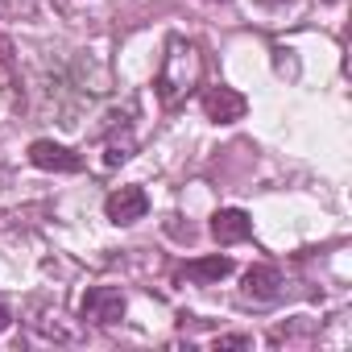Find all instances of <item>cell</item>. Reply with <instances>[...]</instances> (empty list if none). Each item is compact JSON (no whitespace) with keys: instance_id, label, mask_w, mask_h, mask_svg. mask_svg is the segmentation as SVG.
Returning a JSON list of instances; mask_svg holds the SVG:
<instances>
[{"instance_id":"cell-1","label":"cell","mask_w":352,"mask_h":352,"mask_svg":"<svg viewBox=\"0 0 352 352\" xmlns=\"http://www.w3.org/2000/svg\"><path fill=\"white\" fill-rule=\"evenodd\" d=\"M204 79V54L195 42L187 38H170L166 54H162V71L153 79V91L162 100V108H179Z\"/></svg>"},{"instance_id":"cell-2","label":"cell","mask_w":352,"mask_h":352,"mask_svg":"<svg viewBox=\"0 0 352 352\" xmlns=\"http://www.w3.org/2000/svg\"><path fill=\"white\" fill-rule=\"evenodd\" d=\"M124 307L129 302H124V294L116 286H91L83 294V302H79V319L96 323V327H112V323L124 319Z\"/></svg>"},{"instance_id":"cell-8","label":"cell","mask_w":352,"mask_h":352,"mask_svg":"<svg viewBox=\"0 0 352 352\" xmlns=\"http://www.w3.org/2000/svg\"><path fill=\"white\" fill-rule=\"evenodd\" d=\"M183 274H187L191 282H224V278L232 274V257H220V253H212V257H199V261H191Z\"/></svg>"},{"instance_id":"cell-4","label":"cell","mask_w":352,"mask_h":352,"mask_svg":"<svg viewBox=\"0 0 352 352\" xmlns=\"http://www.w3.org/2000/svg\"><path fill=\"white\" fill-rule=\"evenodd\" d=\"M30 162H34L38 170H54V174H75V170H83V157H79L75 149L50 141V137H42V141L30 145Z\"/></svg>"},{"instance_id":"cell-7","label":"cell","mask_w":352,"mask_h":352,"mask_svg":"<svg viewBox=\"0 0 352 352\" xmlns=\"http://www.w3.org/2000/svg\"><path fill=\"white\" fill-rule=\"evenodd\" d=\"M212 236H216L220 245H241V241H249V236H253L249 212H241V208H220V212L212 216Z\"/></svg>"},{"instance_id":"cell-13","label":"cell","mask_w":352,"mask_h":352,"mask_svg":"<svg viewBox=\"0 0 352 352\" xmlns=\"http://www.w3.org/2000/svg\"><path fill=\"white\" fill-rule=\"evenodd\" d=\"M212 5H228V0H212Z\"/></svg>"},{"instance_id":"cell-11","label":"cell","mask_w":352,"mask_h":352,"mask_svg":"<svg viewBox=\"0 0 352 352\" xmlns=\"http://www.w3.org/2000/svg\"><path fill=\"white\" fill-rule=\"evenodd\" d=\"M9 323H13V315H9V307L0 302V331H9Z\"/></svg>"},{"instance_id":"cell-5","label":"cell","mask_w":352,"mask_h":352,"mask_svg":"<svg viewBox=\"0 0 352 352\" xmlns=\"http://www.w3.org/2000/svg\"><path fill=\"white\" fill-rule=\"evenodd\" d=\"M241 286H245V298H253V302H278L286 290V278L278 265H249Z\"/></svg>"},{"instance_id":"cell-10","label":"cell","mask_w":352,"mask_h":352,"mask_svg":"<svg viewBox=\"0 0 352 352\" xmlns=\"http://www.w3.org/2000/svg\"><path fill=\"white\" fill-rule=\"evenodd\" d=\"M216 348H253V340L249 336H220Z\"/></svg>"},{"instance_id":"cell-3","label":"cell","mask_w":352,"mask_h":352,"mask_svg":"<svg viewBox=\"0 0 352 352\" xmlns=\"http://www.w3.org/2000/svg\"><path fill=\"white\" fill-rule=\"evenodd\" d=\"M204 112H208V120H216V124H236L245 112H249V100L236 91V87H208L204 91Z\"/></svg>"},{"instance_id":"cell-9","label":"cell","mask_w":352,"mask_h":352,"mask_svg":"<svg viewBox=\"0 0 352 352\" xmlns=\"http://www.w3.org/2000/svg\"><path fill=\"white\" fill-rule=\"evenodd\" d=\"M129 157H133V141L124 137V141H112V145H108L104 166H120V162H129Z\"/></svg>"},{"instance_id":"cell-12","label":"cell","mask_w":352,"mask_h":352,"mask_svg":"<svg viewBox=\"0 0 352 352\" xmlns=\"http://www.w3.org/2000/svg\"><path fill=\"white\" fill-rule=\"evenodd\" d=\"M261 5H290V0H261Z\"/></svg>"},{"instance_id":"cell-6","label":"cell","mask_w":352,"mask_h":352,"mask_svg":"<svg viewBox=\"0 0 352 352\" xmlns=\"http://www.w3.org/2000/svg\"><path fill=\"white\" fill-rule=\"evenodd\" d=\"M145 212H149V195L141 187H120V191H112L104 199V216L112 224H137Z\"/></svg>"}]
</instances>
